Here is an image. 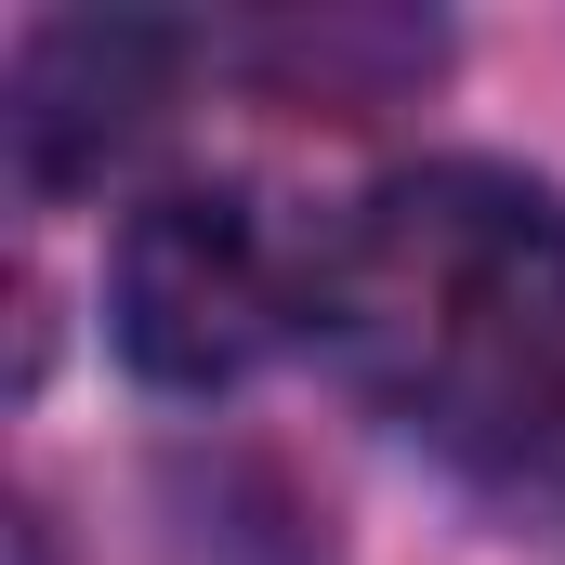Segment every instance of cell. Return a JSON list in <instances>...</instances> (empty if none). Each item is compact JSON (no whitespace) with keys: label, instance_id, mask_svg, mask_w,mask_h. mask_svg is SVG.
Returning <instances> with one entry per match:
<instances>
[{"label":"cell","instance_id":"obj_3","mask_svg":"<svg viewBox=\"0 0 565 565\" xmlns=\"http://www.w3.org/2000/svg\"><path fill=\"white\" fill-rule=\"evenodd\" d=\"M171 79H184V26L158 13H53L13 40V79H0V158L26 198H79L106 184V158H132L171 119Z\"/></svg>","mask_w":565,"mask_h":565},{"label":"cell","instance_id":"obj_1","mask_svg":"<svg viewBox=\"0 0 565 565\" xmlns=\"http://www.w3.org/2000/svg\"><path fill=\"white\" fill-rule=\"evenodd\" d=\"M316 342L395 434L460 473L565 460V184L500 158H422L329 237Z\"/></svg>","mask_w":565,"mask_h":565},{"label":"cell","instance_id":"obj_4","mask_svg":"<svg viewBox=\"0 0 565 565\" xmlns=\"http://www.w3.org/2000/svg\"><path fill=\"white\" fill-rule=\"evenodd\" d=\"M250 66L302 106H382L395 79H434V26H408V13H289V26H264Z\"/></svg>","mask_w":565,"mask_h":565},{"label":"cell","instance_id":"obj_2","mask_svg":"<svg viewBox=\"0 0 565 565\" xmlns=\"http://www.w3.org/2000/svg\"><path fill=\"white\" fill-rule=\"evenodd\" d=\"M316 277H329V250L264 184H158L106 250V329H119L132 382L224 395L289 329H316Z\"/></svg>","mask_w":565,"mask_h":565}]
</instances>
